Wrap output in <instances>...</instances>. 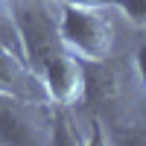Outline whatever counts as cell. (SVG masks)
<instances>
[{"mask_svg": "<svg viewBox=\"0 0 146 146\" xmlns=\"http://www.w3.org/2000/svg\"><path fill=\"white\" fill-rule=\"evenodd\" d=\"M12 15L21 35L23 62L29 64V70L38 73L50 56L64 50L58 12H53V6L44 0H12Z\"/></svg>", "mask_w": 146, "mask_h": 146, "instance_id": "1", "label": "cell"}, {"mask_svg": "<svg viewBox=\"0 0 146 146\" xmlns=\"http://www.w3.org/2000/svg\"><path fill=\"white\" fill-rule=\"evenodd\" d=\"M58 29L64 50L82 62H105L114 47V23L105 9L58 6Z\"/></svg>", "mask_w": 146, "mask_h": 146, "instance_id": "2", "label": "cell"}, {"mask_svg": "<svg viewBox=\"0 0 146 146\" xmlns=\"http://www.w3.org/2000/svg\"><path fill=\"white\" fill-rule=\"evenodd\" d=\"M21 96L0 94V143L3 146H32L47 143L50 137V123L41 117V111Z\"/></svg>", "mask_w": 146, "mask_h": 146, "instance_id": "3", "label": "cell"}, {"mask_svg": "<svg viewBox=\"0 0 146 146\" xmlns=\"http://www.w3.org/2000/svg\"><path fill=\"white\" fill-rule=\"evenodd\" d=\"M41 85L47 91V100L56 105H76L85 94V70H82V58H76L70 50H62L50 56L38 70Z\"/></svg>", "mask_w": 146, "mask_h": 146, "instance_id": "4", "label": "cell"}, {"mask_svg": "<svg viewBox=\"0 0 146 146\" xmlns=\"http://www.w3.org/2000/svg\"><path fill=\"white\" fill-rule=\"evenodd\" d=\"M0 94L21 96V100H29V102H41L47 96L41 76L35 70H29V64L12 50H6L3 44H0Z\"/></svg>", "mask_w": 146, "mask_h": 146, "instance_id": "5", "label": "cell"}, {"mask_svg": "<svg viewBox=\"0 0 146 146\" xmlns=\"http://www.w3.org/2000/svg\"><path fill=\"white\" fill-rule=\"evenodd\" d=\"M0 44L23 58L21 35H18V27H15V15H12V0H0Z\"/></svg>", "mask_w": 146, "mask_h": 146, "instance_id": "6", "label": "cell"}, {"mask_svg": "<svg viewBox=\"0 0 146 146\" xmlns=\"http://www.w3.org/2000/svg\"><path fill=\"white\" fill-rule=\"evenodd\" d=\"M70 120L64 111H56L53 120H50V137H47V143H58V146H70V143H82V137L76 135V131H70Z\"/></svg>", "mask_w": 146, "mask_h": 146, "instance_id": "7", "label": "cell"}, {"mask_svg": "<svg viewBox=\"0 0 146 146\" xmlns=\"http://www.w3.org/2000/svg\"><path fill=\"white\" fill-rule=\"evenodd\" d=\"M108 6L123 12L126 21H131L137 29H146V0H108Z\"/></svg>", "mask_w": 146, "mask_h": 146, "instance_id": "8", "label": "cell"}, {"mask_svg": "<svg viewBox=\"0 0 146 146\" xmlns=\"http://www.w3.org/2000/svg\"><path fill=\"white\" fill-rule=\"evenodd\" d=\"M58 6H79V9H111L108 0H56Z\"/></svg>", "mask_w": 146, "mask_h": 146, "instance_id": "9", "label": "cell"}, {"mask_svg": "<svg viewBox=\"0 0 146 146\" xmlns=\"http://www.w3.org/2000/svg\"><path fill=\"white\" fill-rule=\"evenodd\" d=\"M135 64H137V76L146 82V41L137 47V53H135Z\"/></svg>", "mask_w": 146, "mask_h": 146, "instance_id": "10", "label": "cell"}]
</instances>
